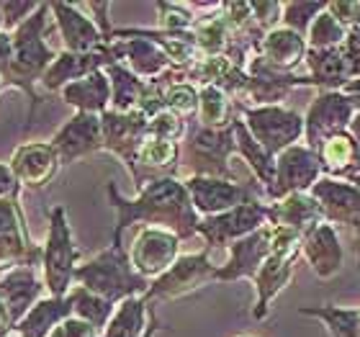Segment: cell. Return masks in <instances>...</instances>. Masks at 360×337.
Here are the masks:
<instances>
[{
	"mask_svg": "<svg viewBox=\"0 0 360 337\" xmlns=\"http://www.w3.org/2000/svg\"><path fill=\"white\" fill-rule=\"evenodd\" d=\"M108 203L116 211V227H113L111 242H124V232L129 227H162L170 229L180 240H191L198 234L201 217L195 214L186 183L180 178H162L144 186L134 198H124L113 180L105 183Z\"/></svg>",
	"mask_w": 360,
	"mask_h": 337,
	"instance_id": "cell-1",
	"label": "cell"
},
{
	"mask_svg": "<svg viewBox=\"0 0 360 337\" xmlns=\"http://www.w3.org/2000/svg\"><path fill=\"white\" fill-rule=\"evenodd\" d=\"M46 13L49 3H39L37 13L26 18V21L13 31V54L8 62L6 72L0 75L3 88H18L21 93H26L31 103L29 121L34 119L37 106L41 103V96L37 93V85H41L46 70L52 68V62L57 60V52L46 44Z\"/></svg>",
	"mask_w": 360,
	"mask_h": 337,
	"instance_id": "cell-2",
	"label": "cell"
},
{
	"mask_svg": "<svg viewBox=\"0 0 360 337\" xmlns=\"http://www.w3.org/2000/svg\"><path fill=\"white\" fill-rule=\"evenodd\" d=\"M150 284L152 281H147L134 270L129 248L124 242H111L90 260L80 262V268L75 270V286H83L90 293H96L111 304H121L131 296H144Z\"/></svg>",
	"mask_w": 360,
	"mask_h": 337,
	"instance_id": "cell-3",
	"label": "cell"
},
{
	"mask_svg": "<svg viewBox=\"0 0 360 337\" xmlns=\"http://www.w3.org/2000/svg\"><path fill=\"white\" fill-rule=\"evenodd\" d=\"M41 248V278L46 284V293L68 296L70 288L75 286V270L80 268L83 253L72 240L68 211L60 203L49 209V229Z\"/></svg>",
	"mask_w": 360,
	"mask_h": 337,
	"instance_id": "cell-4",
	"label": "cell"
},
{
	"mask_svg": "<svg viewBox=\"0 0 360 337\" xmlns=\"http://www.w3.org/2000/svg\"><path fill=\"white\" fill-rule=\"evenodd\" d=\"M180 167H188V175H203V178L237 180L229 160L237 155V139H234V124L226 129L195 127L186 134V142L180 144Z\"/></svg>",
	"mask_w": 360,
	"mask_h": 337,
	"instance_id": "cell-5",
	"label": "cell"
},
{
	"mask_svg": "<svg viewBox=\"0 0 360 337\" xmlns=\"http://www.w3.org/2000/svg\"><path fill=\"white\" fill-rule=\"evenodd\" d=\"M299 257H301V237L296 232H291V229L278 227V248L273 250V255L263 262V268L257 270V276L252 278V286H255L252 319L255 322H265L268 319L273 299L296 276Z\"/></svg>",
	"mask_w": 360,
	"mask_h": 337,
	"instance_id": "cell-6",
	"label": "cell"
},
{
	"mask_svg": "<svg viewBox=\"0 0 360 337\" xmlns=\"http://www.w3.org/2000/svg\"><path fill=\"white\" fill-rule=\"evenodd\" d=\"M240 106V103H237ZM242 121L265 152L278 158L304 139V116L285 106H240Z\"/></svg>",
	"mask_w": 360,
	"mask_h": 337,
	"instance_id": "cell-7",
	"label": "cell"
},
{
	"mask_svg": "<svg viewBox=\"0 0 360 337\" xmlns=\"http://www.w3.org/2000/svg\"><path fill=\"white\" fill-rule=\"evenodd\" d=\"M211 248L203 245V250L191 255H180L175 265L167 273H162L160 278H155L144 293V301L147 304H155V301H173L183 299L188 293L198 291L203 286L214 284V276H217V268L211 262Z\"/></svg>",
	"mask_w": 360,
	"mask_h": 337,
	"instance_id": "cell-8",
	"label": "cell"
},
{
	"mask_svg": "<svg viewBox=\"0 0 360 337\" xmlns=\"http://www.w3.org/2000/svg\"><path fill=\"white\" fill-rule=\"evenodd\" d=\"M322 175L324 165L319 152L301 142L293 144L276 158V175H273V183L265 188V198L268 203H273L293 193H309Z\"/></svg>",
	"mask_w": 360,
	"mask_h": 337,
	"instance_id": "cell-9",
	"label": "cell"
},
{
	"mask_svg": "<svg viewBox=\"0 0 360 337\" xmlns=\"http://www.w3.org/2000/svg\"><path fill=\"white\" fill-rule=\"evenodd\" d=\"M358 111L360 106L342 90L319 93L304 113V144L319 150L330 136L347 132Z\"/></svg>",
	"mask_w": 360,
	"mask_h": 337,
	"instance_id": "cell-10",
	"label": "cell"
},
{
	"mask_svg": "<svg viewBox=\"0 0 360 337\" xmlns=\"http://www.w3.org/2000/svg\"><path fill=\"white\" fill-rule=\"evenodd\" d=\"M270 224L268 203L263 198H250L237 209L217 214V217H206L198 224V237H203L206 248H232L234 242L245 240L260 227Z\"/></svg>",
	"mask_w": 360,
	"mask_h": 337,
	"instance_id": "cell-11",
	"label": "cell"
},
{
	"mask_svg": "<svg viewBox=\"0 0 360 337\" xmlns=\"http://www.w3.org/2000/svg\"><path fill=\"white\" fill-rule=\"evenodd\" d=\"M41 245L31 240L18 198L0 201V273L21 265L41 268Z\"/></svg>",
	"mask_w": 360,
	"mask_h": 337,
	"instance_id": "cell-12",
	"label": "cell"
},
{
	"mask_svg": "<svg viewBox=\"0 0 360 337\" xmlns=\"http://www.w3.org/2000/svg\"><path fill=\"white\" fill-rule=\"evenodd\" d=\"M278 248V227L265 224L245 240L234 242L229 248V257L217 268L214 284H234V281H252L257 270L263 268L273 250Z\"/></svg>",
	"mask_w": 360,
	"mask_h": 337,
	"instance_id": "cell-13",
	"label": "cell"
},
{
	"mask_svg": "<svg viewBox=\"0 0 360 337\" xmlns=\"http://www.w3.org/2000/svg\"><path fill=\"white\" fill-rule=\"evenodd\" d=\"M180 242L183 240L170 229L142 227L136 232L131 248H129L131 265L139 276H144L147 281H155L175 265V260L180 257Z\"/></svg>",
	"mask_w": 360,
	"mask_h": 337,
	"instance_id": "cell-14",
	"label": "cell"
},
{
	"mask_svg": "<svg viewBox=\"0 0 360 337\" xmlns=\"http://www.w3.org/2000/svg\"><path fill=\"white\" fill-rule=\"evenodd\" d=\"M186 191L191 196L195 214L201 219L217 217L224 211H232L250 198H257L255 191L237 180H221V178H203V175H188Z\"/></svg>",
	"mask_w": 360,
	"mask_h": 337,
	"instance_id": "cell-15",
	"label": "cell"
},
{
	"mask_svg": "<svg viewBox=\"0 0 360 337\" xmlns=\"http://www.w3.org/2000/svg\"><path fill=\"white\" fill-rule=\"evenodd\" d=\"M101 121H103V150L116 155L127 165V170H131L144 139L150 136V119H144L139 111H105Z\"/></svg>",
	"mask_w": 360,
	"mask_h": 337,
	"instance_id": "cell-16",
	"label": "cell"
},
{
	"mask_svg": "<svg viewBox=\"0 0 360 337\" xmlns=\"http://www.w3.org/2000/svg\"><path fill=\"white\" fill-rule=\"evenodd\" d=\"M52 147L60 155L62 165L96 155L103 150V121L96 113H75L57 129V134L52 136Z\"/></svg>",
	"mask_w": 360,
	"mask_h": 337,
	"instance_id": "cell-17",
	"label": "cell"
},
{
	"mask_svg": "<svg viewBox=\"0 0 360 337\" xmlns=\"http://www.w3.org/2000/svg\"><path fill=\"white\" fill-rule=\"evenodd\" d=\"M309 193L319 203L324 222H330L332 227H350V229L360 227V186L350 180L322 175Z\"/></svg>",
	"mask_w": 360,
	"mask_h": 337,
	"instance_id": "cell-18",
	"label": "cell"
},
{
	"mask_svg": "<svg viewBox=\"0 0 360 337\" xmlns=\"http://www.w3.org/2000/svg\"><path fill=\"white\" fill-rule=\"evenodd\" d=\"M8 165H11L21 188L41 191L57 178L62 163L52 142H26L21 147H15Z\"/></svg>",
	"mask_w": 360,
	"mask_h": 337,
	"instance_id": "cell-19",
	"label": "cell"
},
{
	"mask_svg": "<svg viewBox=\"0 0 360 337\" xmlns=\"http://www.w3.org/2000/svg\"><path fill=\"white\" fill-rule=\"evenodd\" d=\"M46 284L39 278V265H21L0 276V299L8 307L13 327L44 299Z\"/></svg>",
	"mask_w": 360,
	"mask_h": 337,
	"instance_id": "cell-20",
	"label": "cell"
},
{
	"mask_svg": "<svg viewBox=\"0 0 360 337\" xmlns=\"http://www.w3.org/2000/svg\"><path fill=\"white\" fill-rule=\"evenodd\" d=\"M108 65H116V54H113L111 44H105L101 52L90 54H75L62 49V52H57V60L52 62V68L46 70L41 88L46 93H62V88H68L70 83H77V80L93 75L98 70H105Z\"/></svg>",
	"mask_w": 360,
	"mask_h": 337,
	"instance_id": "cell-21",
	"label": "cell"
},
{
	"mask_svg": "<svg viewBox=\"0 0 360 337\" xmlns=\"http://www.w3.org/2000/svg\"><path fill=\"white\" fill-rule=\"evenodd\" d=\"M180 155H183L180 142H167V139H158V136H147L139 155H136L134 167L129 170V175L134 180L136 193L144 186L155 183V180L178 178Z\"/></svg>",
	"mask_w": 360,
	"mask_h": 337,
	"instance_id": "cell-22",
	"label": "cell"
},
{
	"mask_svg": "<svg viewBox=\"0 0 360 337\" xmlns=\"http://www.w3.org/2000/svg\"><path fill=\"white\" fill-rule=\"evenodd\" d=\"M49 11H52L54 23L60 29L68 52L90 54V52H101L105 46L103 34L98 31L93 18L77 3H49Z\"/></svg>",
	"mask_w": 360,
	"mask_h": 337,
	"instance_id": "cell-23",
	"label": "cell"
},
{
	"mask_svg": "<svg viewBox=\"0 0 360 337\" xmlns=\"http://www.w3.org/2000/svg\"><path fill=\"white\" fill-rule=\"evenodd\" d=\"M111 49L116 54V62L127 65L136 77L147 83L160 80L173 70V62L155 42L142 37H116L111 42Z\"/></svg>",
	"mask_w": 360,
	"mask_h": 337,
	"instance_id": "cell-24",
	"label": "cell"
},
{
	"mask_svg": "<svg viewBox=\"0 0 360 337\" xmlns=\"http://www.w3.org/2000/svg\"><path fill=\"white\" fill-rule=\"evenodd\" d=\"M301 257L307 260L309 270L319 281H330V278H335L342 270L345 253H342L340 237L330 222L316 224L314 229H309L301 237Z\"/></svg>",
	"mask_w": 360,
	"mask_h": 337,
	"instance_id": "cell-25",
	"label": "cell"
},
{
	"mask_svg": "<svg viewBox=\"0 0 360 337\" xmlns=\"http://www.w3.org/2000/svg\"><path fill=\"white\" fill-rule=\"evenodd\" d=\"M307 52H309L307 37H301V34L285 29V26H278V29L268 31L260 39L255 57L263 65H268L270 70L291 75L293 68H299L301 62L307 60Z\"/></svg>",
	"mask_w": 360,
	"mask_h": 337,
	"instance_id": "cell-26",
	"label": "cell"
},
{
	"mask_svg": "<svg viewBox=\"0 0 360 337\" xmlns=\"http://www.w3.org/2000/svg\"><path fill=\"white\" fill-rule=\"evenodd\" d=\"M268 214L270 224L291 229L299 237H304L309 229H314L316 224L324 222L322 209H319V203H316V198L311 193H293L288 198L268 203Z\"/></svg>",
	"mask_w": 360,
	"mask_h": 337,
	"instance_id": "cell-27",
	"label": "cell"
},
{
	"mask_svg": "<svg viewBox=\"0 0 360 337\" xmlns=\"http://www.w3.org/2000/svg\"><path fill=\"white\" fill-rule=\"evenodd\" d=\"M304 62L309 68L311 85L322 93L342 90L353 80V70H350V62H347L342 46H338V49H309Z\"/></svg>",
	"mask_w": 360,
	"mask_h": 337,
	"instance_id": "cell-28",
	"label": "cell"
},
{
	"mask_svg": "<svg viewBox=\"0 0 360 337\" xmlns=\"http://www.w3.org/2000/svg\"><path fill=\"white\" fill-rule=\"evenodd\" d=\"M62 101L75 108V113H96L103 116L111 108V80L105 75V70H98L93 75L70 83L62 88Z\"/></svg>",
	"mask_w": 360,
	"mask_h": 337,
	"instance_id": "cell-29",
	"label": "cell"
},
{
	"mask_svg": "<svg viewBox=\"0 0 360 337\" xmlns=\"http://www.w3.org/2000/svg\"><path fill=\"white\" fill-rule=\"evenodd\" d=\"M68 317H72V299L68 296H44L21 322L15 324L13 332L18 337H49Z\"/></svg>",
	"mask_w": 360,
	"mask_h": 337,
	"instance_id": "cell-30",
	"label": "cell"
},
{
	"mask_svg": "<svg viewBox=\"0 0 360 337\" xmlns=\"http://www.w3.org/2000/svg\"><path fill=\"white\" fill-rule=\"evenodd\" d=\"M152 322V307L144 296H131L116 304V312L108 319L101 337H144Z\"/></svg>",
	"mask_w": 360,
	"mask_h": 337,
	"instance_id": "cell-31",
	"label": "cell"
},
{
	"mask_svg": "<svg viewBox=\"0 0 360 337\" xmlns=\"http://www.w3.org/2000/svg\"><path fill=\"white\" fill-rule=\"evenodd\" d=\"M198 127L206 129H226L240 119V106L229 93H224L217 85L198 88Z\"/></svg>",
	"mask_w": 360,
	"mask_h": 337,
	"instance_id": "cell-32",
	"label": "cell"
},
{
	"mask_svg": "<svg viewBox=\"0 0 360 337\" xmlns=\"http://www.w3.org/2000/svg\"><path fill=\"white\" fill-rule=\"evenodd\" d=\"M316 152H319V158H322L324 175H332V178H340V180H347V175H350V172L355 170V165L360 163V147L350 132L330 136Z\"/></svg>",
	"mask_w": 360,
	"mask_h": 337,
	"instance_id": "cell-33",
	"label": "cell"
},
{
	"mask_svg": "<svg viewBox=\"0 0 360 337\" xmlns=\"http://www.w3.org/2000/svg\"><path fill=\"white\" fill-rule=\"evenodd\" d=\"M105 75L111 80V108L108 111L116 113H131L136 111V106L142 101V93L147 88V80L136 77L127 65H108Z\"/></svg>",
	"mask_w": 360,
	"mask_h": 337,
	"instance_id": "cell-34",
	"label": "cell"
},
{
	"mask_svg": "<svg viewBox=\"0 0 360 337\" xmlns=\"http://www.w3.org/2000/svg\"><path fill=\"white\" fill-rule=\"evenodd\" d=\"M234 139H237V155L248 163V167L252 170V175H255L257 183L265 191L273 183V175H276V158L252 139V134L248 132L242 119L234 121Z\"/></svg>",
	"mask_w": 360,
	"mask_h": 337,
	"instance_id": "cell-35",
	"label": "cell"
},
{
	"mask_svg": "<svg viewBox=\"0 0 360 337\" xmlns=\"http://www.w3.org/2000/svg\"><path fill=\"white\" fill-rule=\"evenodd\" d=\"M301 317H311L327 327L330 337H360V312L358 307H338V304H322V307H301Z\"/></svg>",
	"mask_w": 360,
	"mask_h": 337,
	"instance_id": "cell-36",
	"label": "cell"
},
{
	"mask_svg": "<svg viewBox=\"0 0 360 337\" xmlns=\"http://www.w3.org/2000/svg\"><path fill=\"white\" fill-rule=\"evenodd\" d=\"M70 299H72V317L93 324V327L103 335L105 324H108V319H111L113 312H116V304L101 299L96 293H90L83 286H72V288H70Z\"/></svg>",
	"mask_w": 360,
	"mask_h": 337,
	"instance_id": "cell-37",
	"label": "cell"
},
{
	"mask_svg": "<svg viewBox=\"0 0 360 337\" xmlns=\"http://www.w3.org/2000/svg\"><path fill=\"white\" fill-rule=\"evenodd\" d=\"M345 39H347V29L330 11H324L311 23V29L307 34V44L309 49H338V46L345 44Z\"/></svg>",
	"mask_w": 360,
	"mask_h": 337,
	"instance_id": "cell-38",
	"label": "cell"
},
{
	"mask_svg": "<svg viewBox=\"0 0 360 337\" xmlns=\"http://www.w3.org/2000/svg\"><path fill=\"white\" fill-rule=\"evenodd\" d=\"M324 11H327V3H319V0H314V3H309V0H288V3H283V23L281 26L296 31L301 37H307L314 18L319 13H324Z\"/></svg>",
	"mask_w": 360,
	"mask_h": 337,
	"instance_id": "cell-39",
	"label": "cell"
},
{
	"mask_svg": "<svg viewBox=\"0 0 360 337\" xmlns=\"http://www.w3.org/2000/svg\"><path fill=\"white\" fill-rule=\"evenodd\" d=\"M158 8V29L170 31V34H186L193 29L195 23V11L193 3H155Z\"/></svg>",
	"mask_w": 360,
	"mask_h": 337,
	"instance_id": "cell-40",
	"label": "cell"
},
{
	"mask_svg": "<svg viewBox=\"0 0 360 337\" xmlns=\"http://www.w3.org/2000/svg\"><path fill=\"white\" fill-rule=\"evenodd\" d=\"M165 80V108L178 113V116H191L198 111V88L191 83H170V77L162 75Z\"/></svg>",
	"mask_w": 360,
	"mask_h": 337,
	"instance_id": "cell-41",
	"label": "cell"
},
{
	"mask_svg": "<svg viewBox=\"0 0 360 337\" xmlns=\"http://www.w3.org/2000/svg\"><path fill=\"white\" fill-rule=\"evenodd\" d=\"M186 134H188L186 119L178 116V113L162 111L155 119H150V136L167 139V142H180V139H186Z\"/></svg>",
	"mask_w": 360,
	"mask_h": 337,
	"instance_id": "cell-42",
	"label": "cell"
},
{
	"mask_svg": "<svg viewBox=\"0 0 360 337\" xmlns=\"http://www.w3.org/2000/svg\"><path fill=\"white\" fill-rule=\"evenodd\" d=\"M39 3L31 0H0V11H3V31L13 34L26 18L37 13Z\"/></svg>",
	"mask_w": 360,
	"mask_h": 337,
	"instance_id": "cell-43",
	"label": "cell"
},
{
	"mask_svg": "<svg viewBox=\"0 0 360 337\" xmlns=\"http://www.w3.org/2000/svg\"><path fill=\"white\" fill-rule=\"evenodd\" d=\"M252 18H255V26L263 34L278 29L283 23V3H270V0H260V3H252Z\"/></svg>",
	"mask_w": 360,
	"mask_h": 337,
	"instance_id": "cell-44",
	"label": "cell"
},
{
	"mask_svg": "<svg viewBox=\"0 0 360 337\" xmlns=\"http://www.w3.org/2000/svg\"><path fill=\"white\" fill-rule=\"evenodd\" d=\"M327 11H330L347 31L360 29V0H332V3H327Z\"/></svg>",
	"mask_w": 360,
	"mask_h": 337,
	"instance_id": "cell-45",
	"label": "cell"
},
{
	"mask_svg": "<svg viewBox=\"0 0 360 337\" xmlns=\"http://www.w3.org/2000/svg\"><path fill=\"white\" fill-rule=\"evenodd\" d=\"M77 6L83 8V11H88L90 18H93V23L98 26V31L103 34L105 44H111L113 42V26H111V21H108L111 3H77Z\"/></svg>",
	"mask_w": 360,
	"mask_h": 337,
	"instance_id": "cell-46",
	"label": "cell"
},
{
	"mask_svg": "<svg viewBox=\"0 0 360 337\" xmlns=\"http://www.w3.org/2000/svg\"><path fill=\"white\" fill-rule=\"evenodd\" d=\"M49 337H101V332L93 324L77 319V317H68Z\"/></svg>",
	"mask_w": 360,
	"mask_h": 337,
	"instance_id": "cell-47",
	"label": "cell"
},
{
	"mask_svg": "<svg viewBox=\"0 0 360 337\" xmlns=\"http://www.w3.org/2000/svg\"><path fill=\"white\" fill-rule=\"evenodd\" d=\"M342 52H345L347 62H350V70H353V80L360 77V29L347 31V39L342 44Z\"/></svg>",
	"mask_w": 360,
	"mask_h": 337,
	"instance_id": "cell-48",
	"label": "cell"
},
{
	"mask_svg": "<svg viewBox=\"0 0 360 337\" xmlns=\"http://www.w3.org/2000/svg\"><path fill=\"white\" fill-rule=\"evenodd\" d=\"M21 191L23 188L18 186V180H15L11 165H8V163H0V201H6V198H18Z\"/></svg>",
	"mask_w": 360,
	"mask_h": 337,
	"instance_id": "cell-49",
	"label": "cell"
},
{
	"mask_svg": "<svg viewBox=\"0 0 360 337\" xmlns=\"http://www.w3.org/2000/svg\"><path fill=\"white\" fill-rule=\"evenodd\" d=\"M11 54H13V34L0 31V75L6 72L8 62H11Z\"/></svg>",
	"mask_w": 360,
	"mask_h": 337,
	"instance_id": "cell-50",
	"label": "cell"
},
{
	"mask_svg": "<svg viewBox=\"0 0 360 337\" xmlns=\"http://www.w3.org/2000/svg\"><path fill=\"white\" fill-rule=\"evenodd\" d=\"M13 332V322H11V314H8V307L0 299V337H6Z\"/></svg>",
	"mask_w": 360,
	"mask_h": 337,
	"instance_id": "cell-51",
	"label": "cell"
},
{
	"mask_svg": "<svg viewBox=\"0 0 360 337\" xmlns=\"http://www.w3.org/2000/svg\"><path fill=\"white\" fill-rule=\"evenodd\" d=\"M342 93H345V96H350L355 101V103L360 106V77H355V80H350V83L345 85V88H342Z\"/></svg>",
	"mask_w": 360,
	"mask_h": 337,
	"instance_id": "cell-52",
	"label": "cell"
},
{
	"mask_svg": "<svg viewBox=\"0 0 360 337\" xmlns=\"http://www.w3.org/2000/svg\"><path fill=\"white\" fill-rule=\"evenodd\" d=\"M353 257H355V265H358V273H360V227L353 229Z\"/></svg>",
	"mask_w": 360,
	"mask_h": 337,
	"instance_id": "cell-53",
	"label": "cell"
},
{
	"mask_svg": "<svg viewBox=\"0 0 360 337\" xmlns=\"http://www.w3.org/2000/svg\"><path fill=\"white\" fill-rule=\"evenodd\" d=\"M160 330H165V324L160 322L158 317H155V312H152V322H150V330L144 332V337H155V335H158Z\"/></svg>",
	"mask_w": 360,
	"mask_h": 337,
	"instance_id": "cell-54",
	"label": "cell"
},
{
	"mask_svg": "<svg viewBox=\"0 0 360 337\" xmlns=\"http://www.w3.org/2000/svg\"><path fill=\"white\" fill-rule=\"evenodd\" d=\"M350 134H353V139L358 142V147H360V111L355 113V119H353V124H350V129H347Z\"/></svg>",
	"mask_w": 360,
	"mask_h": 337,
	"instance_id": "cell-55",
	"label": "cell"
},
{
	"mask_svg": "<svg viewBox=\"0 0 360 337\" xmlns=\"http://www.w3.org/2000/svg\"><path fill=\"white\" fill-rule=\"evenodd\" d=\"M347 180H350V183H355V186H360V163L355 165V170L347 175Z\"/></svg>",
	"mask_w": 360,
	"mask_h": 337,
	"instance_id": "cell-56",
	"label": "cell"
},
{
	"mask_svg": "<svg viewBox=\"0 0 360 337\" xmlns=\"http://www.w3.org/2000/svg\"><path fill=\"white\" fill-rule=\"evenodd\" d=\"M0 31H3V11H0Z\"/></svg>",
	"mask_w": 360,
	"mask_h": 337,
	"instance_id": "cell-57",
	"label": "cell"
},
{
	"mask_svg": "<svg viewBox=\"0 0 360 337\" xmlns=\"http://www.w3.org/2000/svg\"><path fill=\"white\" fill-rule=\"evenodd\" d=\"M234 337H257V335H234Z\"/></svg>",
	"mask_w": 360,
	"mask_h": 337,
	"instance_id": "cell-58",
	"label": "cell"
},
{
	"mask_svg": "<svg viewBox=\"0 0 360 337\" xmlns=\"http://www.w3.org/2000/svg\"><path fill=\"white\" fill-rule=\"evenodd\" d=\"M6 337H18V335H15V332H11V335H6Z\"/></svg>",
	"mask_w": 360,
	"mask_h": 337,
	"instance_id": "cell-59",
	"label": "cell"
},
{
	"mask_svg": "<svg viewBox=\"0 0 360 337\" xmlns=\"http://www.w3.org/2000/svg\"><path fill=\"white\" fill-rule=\"evenodd\" d=\"M0 93H3V83H0Z\"/></svg>",
	"mask_w": 360,
	"mask_h": 337,
	"instance_id": "cell-60",
	"label": "cell"
},
{
	"mask_svg": "<svg viewBox=\"0 0 360 337\" xmlns=\"http://www.w3.org/2000/svg\"><path fill=\"white\" fill-rule=\"evenodd\" d=\"M358 312H360V307H358Z\"/></svg>",
	"mask_w": 360,
	"mask_h": 337,
	"instance_id": "cell-61",
	"label": "cell"
}]
</instances>
